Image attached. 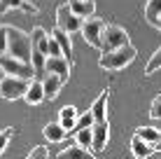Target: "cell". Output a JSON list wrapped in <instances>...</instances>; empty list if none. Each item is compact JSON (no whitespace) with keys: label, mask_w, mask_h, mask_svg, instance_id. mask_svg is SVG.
I'll return each instance as SVG.
<instances>
[{"label":"cell","mask_w":161,"mask_h":159,"mask_svg":"<svg viewBox=\"0 0 161 159\" xmlns=\"http://www.w3.org/2000/svg\"><path fill=\"white\" fill-rule=\"evenodd\" d=\"M136 56H138V49L133 47L131 42H126V45H121L117 49L103 52V56L98 59V65H101L103 70H121V68H126Z\"/></svg>","instance_id":"obj_1"},{"label":"cell","mask_w":161,"mask_h":159,"mask_svg":"<svg viewBox=\"0 0 161 159\" xmlns=\"http://www.w3.org/2000/svg\"><path fill=\"white\" fill-rule=\"evenodd\" d=\"M7 54L21 59V61H31V35L26 31L7 26Z\"/></svg>","instance_id":"obj_2"},{"label":"cell","mask_w":161,"mask_h":159,"mask_svg":"<svg viewBox=\"0 0 161 159\" xmlns=\"http://www.w3.org/2000/svg\"><path fill=\"white\" fill-rule=\"evenodd\" d=\"M0 68H3L5 75H16V77H35V70H33L31 61H21V59L12 56V54H0Z\"/></svg>","instance_id":"obj_3"},{"label":"cell","mask_w":161,"mask_h":159,"mask_svg":"<svg viewBox=\"0 0 161 159\" xmlns=\"http://www.w3.org/2000/svg\"><path fill=\"white\" fill-rule=\"evenodd\" d=\"M129 42V33H126L121 26L114 24H105L101 31V52H110V49H117L121 45Z\"/></svg>","instance_id":"obj_4"},{"label":"cell","mask_w":161,"mask_h":159,"mask_svg":"<svg viewBox=\"0 0 161 159\" xmlns=\"http://www.w3.org/2000/svg\"><path fill=\"white\" fill-rule=\"evenodd\" d=\"M31 80L26 77H16V75H5L0 80V96L7 98V101H16V98H24L26 89H28Z\"/></svg>","instance_id":"obj_5"},{"label":"cell","mask_w":161,"mask_h":159,"mask_svg":"<svg viewBox=\"0 0 161 159\" xmlns=\"http://www.w3.org/2000/svg\"><path fill=\"white\" fill-rule=\"evenodd\" d=\"M105 26V19L101 16H86V19H82V28L80 33L84 35L86 45H91L93 49H101V31Z\"/></svg>","instance_id":"obj_6"},{"label":"cell","mask_w":161,"mask_h":159,"mask_svg":"<svg viewBox=\"0 0 161 159\" xmlns=\"http://www.w3.org/2000/svg\"><path fill=\"white\" fill-rule=\"evenodd\" d=\"M56 26L61 31H65V33L73 35V33H77L82 28V19L70 9V5H61L56 9Z\"/></svg>","instance_id":"obj_7"},{"label":"cell","mask_w":161,"mask_h":159,"mask_svg":"<svg viewBox=\"0 0 161 159\" xmlns=\"http://www.w3.org/2000/svg\"><path fill=\"white\" fill-rule=\"evenodd\" d=\"M91 133H93L91 150H93V152H103L105 145H108V138H110V124H108V119L93 122V124H91Z\"/></svg>","instance_id":"obj_8"},{"label":"cell","mask_w":161,"mask_h":159,"mask_svg":"<svg viewBox=\"0 0 161 159\" xmlns=\"http://www.w3.org/2000/svg\"><path fill=\"white\" fill-rule=\"evenodd\" d=\"M44 73H54L65 82L70 77V61L65 56H47V61H44Z\"/></svg>","instance_id":"obj_9"},{"label":"cell","mask_w":161,"mask_h":159,"mask_svg":"<svg viewBox=\"0 0 161 159\" xmlns=\"http://www.w3.org/2000/svg\"><path fill=\"white\" fill-rule=\"evenodd\" d=\"M9 9H21V12H26V14H37L40 12L37 5L28 3V0H0V16L7 14Z\"/></svg>","instance_id":"obj_10"},{"label":"cell","mask_w":161,"mask_h":159,"mask_svg":"<svg viewBox=\"0 0 161 159\" xmlns=\"http://www.w3.org/2000/svg\"><path fill=\"white\" fill-rule=\"evenodd\" d=\"M61 87H63V80H61L58 75L47 73V75L42 77V91H44V98H49V101H54V98L58 96Z\"/></svg>","instance_id":"obj_11"},{"label":"cell","mask_w":161,"mask_h":159,"mask_svg":"<svg viewBox=\"0 0 161 159\" xmlns=\"http://www.w3.org/2000/svg\"><path fill=\"white\" fill-rule=\"evenodd\" d=\"M58 159H93L96 157V152L93 150H86V147H82V145H70V147H65V150H61L58 155H56Z\"/></svg>","instance_id":"obj_12"},{"label":"cell","mask_w":161,"mask_h":159,"mask_svg":"<svg viewBox=\"0 0 161 159\" xmlns=\"http://www.w3.org/2000/svg\"><path fill=\"white\" fill-rule=\"evenodd\" d=\"M77 108L75 105H65V108H61V112H58V124L63 127L65 131H75V124H77Z\"/></svg>","instance_id":"obj_13"},{"label":"cell","mask_w":161,"mask_h":159,"mask_svg":"<svg viewBox=\"0 0 161 159\" xmlns=\"http://www.w3.org/2000/svg\"><path fill=\"white\" fill-rule=\"evenodd\" d=\"M26 103L28 105H40V103L44 101V91H42V80H31V84H28V89H26Z\"/></svg>","instance_id":"obj_14"},{"label":"cell","mask_w":161,"mask_h":159,"mask_svg":"<svg viewBox=\"0 0 161 159\" xmlns=\"http://www.w3.org/2000/svg\"><path fill=\"white\" fill-rule=\"evenodd\" d=\"M68 5L80 19H86V16L96 14V3L93 0H68Z\"/></svg>","instance_id":"obj_15"},{"label":"cell","mask_w":161,"mask_h":159,"mask_svg":"<svg viewBox=\"0 0 161 159\" xmlns=\"http://www.w3.org/2000/svg\"><path fill=\"white\" fill-rule=\"evenodd\" d=\"M35 47V49H40V52L47 56L49 54V33L44 31V28H33V33H31V49Z\"/></svg>","instance_id":"obj_16"},{"label":"cell","mask_w":161,"mask_h":159,"mask_svg":"<svg viewBox=\"0 0 161 159\" xmlns=\"http://www.w3.org/2000/svg\"><path fill=\"white\" fill-rule=\"evenodd\" d=\"M108 96H110V89H105L101 96L93 101V105L89 108L93 115V122H101V119H108V115H105V110H108Z\"/></svg>","instance_id":"obj_17"},{"label":"cell","mask_w":161,"mask_h":159,"mask_svg":"<svg viewBox=\"0 0 161 159\" xmlns=\"http://www.w3.org/2000/svg\"><path fill=\"white\" fill-rule=\"evenodd\" d=\"M52 37H56V42H58V47H61V52H63V56L68 59H73V42H70V33H65V31H61L58 26L52 31Z\"/></svg>","instance_id":"obj_18"},{"label":"cell","mask_w":161,"mask_h":159,"mask_svg":"<svg viewBox=\"0 0 161 159\" xmlns=\"http://www.w3.org/2000/svg\"><path fill=\"white\" fill-rule=\"evenodd\" d=\"M44 138L49 140V143H61V140L65 138V136H68V131H65L63 127H61L58 122H49L47 127H44Z\"/></svg>","instance_id":"obj_19"},{"label":"cell","mask_w":161,"mask_h":159,"mask_svg":"<svg viewBox=\"0 0 161 159\" xmlns=\"http://www.w3.org/2000/svg\"><path fill=\"white\" fill-rule=\"evenodd\" d=\"M131 152H133V157L140 159V157H149V155L154 152V147L149 145L147 140H142L140 136L136 133V136H133V140H131Z\"/></svg>","instance_id":"obj_20"},{"label":"cell","mask_w":161,"mask_h":159,"mask_svg":"<svg viewBox=\"0 0 161 159\" xmlns=\"http://www.w3.org/2000/svg\"><path fill=\"white\" fill-rule=\"evenodd\" d=\"M44 61H47V56H44L40 49L33 47L31 49V65H33V70H35V77L37 80H42L44 75H47V73H44Z\"/></svg>","instance_id":"obj_21"},{"label":"cell","mask_w":161,"mask_h":159,"mask_svg":"<svg viewBox=\"0 0 161 159\" xmlns=\"http://www.w3.org/2000/svg\"><path fill=\"white\" fill-rule=\"evenodd\" d=\"M91 140H93V133H91V127H82V129H75V143L91 150Z\"/></svg>","instance_id":"obj_22"},{"label":"cell","mask_w":161,"mask_h":159,"mask_svg":"<svg viewBox=\"0 0 161 159\" xmlns=\"http://www.w3.org/2000/svg\"><path fill=\"white\" fill-rule=\"evenodd\" d=\"M159 16H161V0H147V5H145V19L154 26Z\"/></svg>","instance_id":"obj_23"},{"label":"cell","mask_w":161,"mask_h":159,"mask_svg":"<svg viewBox=\"0 0 161 159\" xmlns=\"http://www.w3.org/2000/svg\"><path fill=\"white\" fill-rule=\"evenodd\" d=\"M136 133H138V136H140V138H142V140H147V143H149V145H154V143H157V140H159V136H161V131H159V129H154V127H140V129H138V131H136Z\"/></svg>","instance_id":"obj_24"},{"label":"cell","mask_w":161,"mask_h":159,"mask_svg":"<svg viewBox=\"0 0 161 159\" xmlns=\"http://www.w3.org/2000/svg\"><path fill=\"white\" fill-rule=\"evenodd\" d=\"M157 70H161V47H159L157 52L152 54V59L147 61V65H145V77H149V75H154Z\"/></svg>","instance_id":"obj_25"},{"label":"cell","mask_w":161,"mask_h":159,"mask_svg":"<svg viewBox=\"0 0 161 159\" xmlns=\"http://www.w3.org/2000/svg\"><path fill=\"white\" fill-rule=\"evenodd\" d=\"M91 124H93V115H91V110H86L84 115H77V124H75V129L91 127Z\"/></svg>","instance_id":"obj_26"},{"label":"cell","mask_w":161,"mask_h":159,"mask_svg":"<svg viewBox=\"0 0 161 159\" xmlns=\"http://www.w3.org/2000/svg\"><path fill=\"white\" fill-rule=\"evenodd\" d=\"M47 157H49V150L44 145H37L28 152V159H47Z\"/></svg>","instance_id":"obj_27"},{"label":"cell","mask_w":161,"mask_h":159,"mask_svg":"<svg viewBox=\"0 0 161 159\" xmlns=\"http://www.w3.org/2000/svg\"><path fill=\"white\" fill-rule=\"evenodd\" d=\"M149 117L152 119H161V94L152 101V105H149Z\"/></svg>","instance_id":"obj_28"},{"label":"cell","mask_w":161,"mask_h":159,"mask_svg":"<svg viewBox=\"0 0 161 159\" xmlns=\"http://www.w3.org/2000/svg\"><path fill=\"white\" fill-rule=\"evenodd\" d=\"M12 133H14V129H3V131H0V155L5 152V147H7L9 138H12Z\"/></svg>","instance_id":"obj_29"},{"label":"cell","mask_w":161,"mask_h":159,"mask_svg":"<svg viewBox=\"0 0 161 159\" xmlns=\"http://www.w3.org/2000/svg\"><path fill=\"white\" fill-rule=\"evenodd\" d=\"M47 56H63V52H61L56 37H52V35H49V54H47Z\"/></svg>","instance_id":"obj_30"},{"label":"cell","mask_w":161,"mask_h":159,"mask_svg":"<svg viewBox=\"0 0 161 159\" xmlns=\"http://www.w3.org/2000/svg\"><path fill=\"white\" fill-rule=\"evenodd\" d=\"M7 52V26H0V54Z\"/></svg>","instance_id":"obj_31"},{"label":"cell","mask_w":161,"mask_h":159,"mask_svg":"<svg viewBox=\"0 0 161 159\" xmlns=\"http://www.w3.org/2000/svg\"><path fill=\"white\" fill-rule=\"evenodd\" d=\"M152 147H154V152H161V136H159V140H157Z\"/></svg>","instance_id":"obj_32"},{"label":"cell","mask_w":161,"mask_h":159,"mask_svg":"<svg viewBox=\"0 0 161 159\" xmlns=\"http://www.w3.org/2000/svg\"><path fill=\"white\" fill-rule=\"evenodd\" d=\"M154 26H157V28H161V16H159V19H157V24H154Z\"/></svg>","instance_id":"obj_33"}]
</instances>
